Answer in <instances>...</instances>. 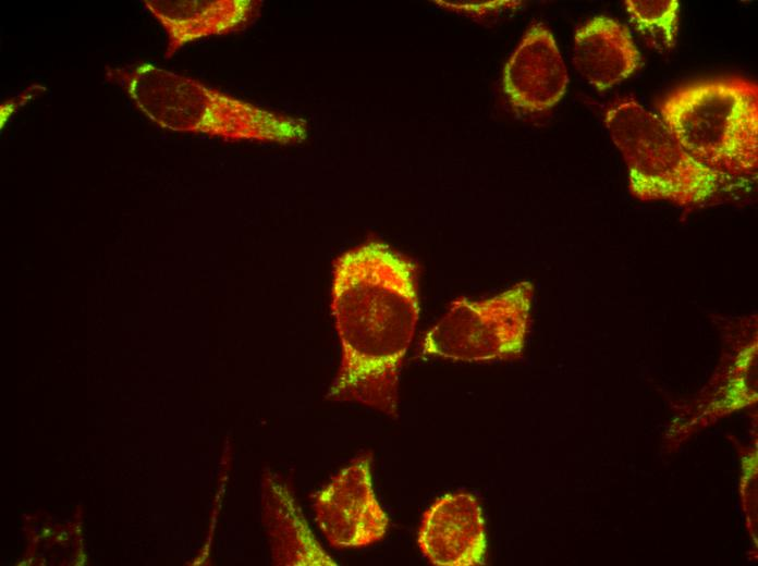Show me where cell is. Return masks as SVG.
Returning a JSON list of instances; mask_svg holds the SVG:
<instances>
[{
  "instance_id": "cell-10",
  "label": "cell",
  "mask_w": 758,
  "mask_h": 566,
  "mask_svg": "<svg viewBox=\"0 0 758 566\" xmlns=\"http://www.w3.org/2000/svg\"><path fill=\"white\" fill-rule=\"evenodd\" d=\"M573 64L588 84L601 91L639 69L641 56L626 26L599 15L575 32Z\"/></svg>"
},
{
  "instance_id": "cell-3",
  "label": "cell",
  "mask_w": 758,
  "mask_h": 566,
  "mask_svg": "<svg viewBox=\"0 0 758 566\" xmlns=\"http://www.w3.org/2000/svg\"><path fill=\"white\" fill-rule=\"evenodd\" d=\"M661 120L694 159L731 175L753 174L758 161V89L741 77L682 86L660 102Z\"/></svg>"
},
{
  "instance_id": "cell-12",
  "label": "cell",
  "mask_w": 758,
  "mask_h": 566,
  "mask_svg": "<svg viewBox=\"0 0 758 566\" xmlns=\"http://www.w3.org/2000/svg\"><path fill=\"white\" fill-rule=\"evenodd\" d=\"M624 3L647 46L661 53L674 48L678 30L677 0H626Z\"/></svg>"
},
{
  "instance_id": "cell-9",
  "label": "cell",
  "mask_w": 758,
  "mask_h": 566,
  "mask_svg": "<svg viewBox=\"0 0 758 566\" xmlns=\"http://www.w3.org/2000/svg\"><path fill=\"white\" fill-rule=\"evenodd\" d=\"M253 0H144L143 4L168 35L166 58L184 45L246 26L260 8Z\"/></svg>"
},
{
  "instance_id": "cell-2",
  "label": "cell",
  "mask_w": 758,
  "mask_h": 566,
  "mask_svg": "<svg viewBox=\"0 0 758 566\" xmlns=\"http://www.w3.org/2000/svg\"><path fill=\"white\" fill-rule=\"evenodd\" d=\"M106 76L162 128L279 144L301 143L307 136L302 119L260 108L148 63L107 67Z\"/></svg>"
},
{
  "instance_id": "cell-4",
  "label": "cell",
  "mask_w": 758,
  "mask_h": 566,
  "mask_svg": "<svg viewBox=\"0 0 758 566\" xmlns=\"http://www.w3.org/2000/svg\"><path fill=\"white\" fill-rule=\"evenodd\" d=\"M604 124L627 165L631 190L643 200L696 204L733 177L694 159L664 122L633 98L609 107Z\"/></svg>"
},
{
  "instance_id": "cell-1",
  "label": "cell",
  "mask_w": 758,
  "mask_h": 566,
  "mask_svg": "<svg viewBox=\"0 0 758 566\" xmlns=\"http://www.w3.org/2000/svg\"><path fill=\"white\" fill-rule=\"evenodd\" d=\"M331 307L342 359L327 397L395 417L419 315L416 264L378 242L347 250L334 262Z\"/></svg>"
},
{
  "instance_id": "cell-5",
  "label": "cell",
  "mask_w": 758,
  "mask_h": 566,
  "mask_svg": "<svg viewBox=\"0 0 758 566\" xmlns=\"http://www.w3.org/2000/svg\"><path fill=\"white\" fill-rule=\"evenodd\" d=\"M531 293V285L522 282L487 299H455L426 333L423 352L466 362L518 356L527 334Z\"/></svg>"
},
{
  "instance_id": "cell-7",
  "label": "cell",
  "mask_w": 758,
  "mask_h": 566,
  "mask_svg": "<svg viewBox=\"0 0 758 566\" xmlns=\"http://www.w3.org/2000/svg\"><path fill=\"white\" fill-rule=\"evenodd\" d=\"M418 545L438 566H479L486 562V529L481 507L469 493L438 499L423 515Z\"/></svg>"
},
{
  "instance_id": "cell-8",
  "label": "cell",
  "mask_w": 758,
  "mask_h": 566,
  "mask_svg": "<svg viewBox=\"0 0 758 566\" xmlns=\"http://www.w3.org/2000/svg\"><path fill=\"white\" fill-rule=\"evenodd\" d=\"M568 74L551 32L533 24L508 60L502 85L510 103L524 112H541L565 94Z\"/></svg>"
},
{
  "instance_id": "cell-11",
  "label": "cell",
  "mask_w": 758,
  "mask_h": 566,
  "mask_svg": "<svg viewBox=\"0 0 758 566\" xmlns=\"http://www.w3.org/2000/svg\"><path fill=\"white\" fill-rule=\"evenodd\" d=\"M264 512L278 565H337L313 537L286 485L273 476L264 483Z\"/></svg>"
},
{
  "instance_id": "cell-6",
  "label": "cell",
  "mask_w": 758,
  "mask_h": 566,
  "mask_svg": "<svg viewBox=\"0 0 758 566\" xmlns=\"http://www.w3.org/2000/svg\"><path fill=\"white\" fill-rule=\"evenodd\" d=\"M370 466V455L358 456L316 495L317 525L334 547L370 545L387 533L389 518L375 495Z\"/></svg>"
}]
</instances>
